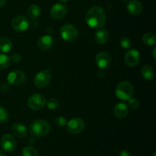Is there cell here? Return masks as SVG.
Listing matches in <instances>:
<instances>
[{
	"label": "cell",
	"mask_w": 156,
	"mask_h": 156,
	"mask_svg": "<svg viewBox=\"0 0 156 156\" xmlns=\"http://www.w3.org/2000/svg\"><path fill=\"white\" fill-rule=\"evenodd\" d=\"M85 21L87 24L92 28H101L106 23L105 11L100 6H93L87 12Z\"/></svg>",
	"instance_id": "cell-1"
},
{
	"label": "cell",
	"mask_w": 156,
	"mask_h": 156,
	"mask_svg": "<svg viewBox=\"0 0 156 156\" xmlns=\"http://www.w3.org/2000/svg\"><path fill=\"white\" fill-rule=\"evenodd\" d=\"M29 130L32 136L42 137L50 132V126L44 120H36L30 125Z\"/></svg>",
	"instance_id": "cell-2"
},
{
	"label": "cell",
	"mask_w": 156,
	"mask_h": 156,
	"mask_svg": "<svg viewBox=\"0 0 156 156\" xmlns=\"http://www.w3.org/2000/svg\"><path fill=\"white\" fill-rule=\"evenodd\" d=\"M133 94V87L129 82H121L116 88V95L122 101H128Z\"/></svg>",
	"instance_id": "cell-3"
},
{
	"label": "cell",
	"mask_w": 156,
	"mask_h": 156,
	"mask_svg": "<svg viewBox=\"0 0 156 156\" xmlns=\"http://www.w3.org/2000/svg\"><path fill=\"white\" fill-rule=\"evenodd\" d=\"M60 35L62 39L66 42H73L79 36V33L74 25L70 24H66L61 27Z\"/></svg>",
	"instance_id": "cell-4"
},
{
	"label": "cell",
	"mask_w": 156,
	"mask_h": 156,
	"mask_svg": "<svg viewBox=\"0 0 156 156\" xmlns=\"http://www.w3.org/2000/svg\"><path fill=\"white\" fill-rule=\"evenodd\" d=\"M45 97L41 94H34L30 95L27 99V105L34 111H39L43 109L46 105Z\"/></svg>",
	"instance_id": "cell-5"
},
{
	"label": "cell",
	"mask_w": 156,
	"mask_h": 156,
	"mask_svg": "<svg viewBox=\"0 0 156 156\" xmlns=\"http://www.w3.org/2000/svg\"><path fill=\"white\" fill-rule=\"evenodd\" d=\"M30 20L24 15H18L12 20V26L16 31H25L30 26Z\"/></svg>",
	"instance_id": "cell-6"
},
{
	"label": "cell",
	"mask_w": 156,
	"mask_h": 156,
	"mask_svg": "<svg viewBox=\"0 0 156 156\" xmlns=\"http://www.w3.org/2000/svg\"><path fill=\"white\" fill-rule=\"evenodd\" d=\"M51 80V75L47 70H43V71L39 72L35 76L34 82L35 85L37 88H42L48 85Z\"/></svg>",
	"instance_id": "cell-7"
},
{
	"label": "cell",
	"mask_w": 156,
	"mask_h": 156,
	"mask_svg": "<svg viewBox=\"0 0 156 156\" xmlns=\"http://www.w3.org/2000/svg\"><path fill=\"white\" fill-rule=\"evenodd\" d=\"M66 125L68 131L73 134L79 133L85 128V122L82 119L79 118V117H75V118L71 119L66 123Z\"/></svg>",
	"instance_id": "cell-8"
},
{
	"label": "cell",
	"mask_w": 156,
	"mask_h": 156,
	"mask_svg": "<svg viewBox=\"0 0 156 156\" xmlns=\"http://www.w3.org/2000/svg\"><path fill=\"white\" fill-rule=\"evenodd\" d=\"M1 146L5 152H12L16 149L17 142L13 136L5 134L1 139Z\"/></svg>",
	"instance_id": "cell-9"
},
{
	"label": "cell",
	"mask_w": 156,
	"mask_h": 156,
	"mask_svg": "<svg viewBox=\"0 0 156 156\" xmlns=\"http://www.w3.org/2000/svg\"><path fill=\"white\" fill-rule=\"evenodd\" d=\"M26 80V76L24 72L21 70H14L11 72L8 76L9 83L13 85H21L24 83Z\"/></svg>",
	"instance_id": "cell-10"
},
{
	"label": "cell",
	"mask_w": 156,
	"mask_h": 156,
	"mask_svg": "<svg viewBox=\"0 0 156 156\" xmlns=\"http://www.w3.org/2000/svg\"><path fill=\"white\" fill-rule=\"evenodd\" d=\"M67 9L64 5L60 3H56L53 5L50 11V16L55 20L62 19L66 15Z\"/></svg>",
	"instance_id": "cell-11"
},
{
	"label": "cell",
	"mask_w": 156,
	"mask_h": 156,
	"mask_svg": "<svg viewBox=\"0 0 156 156\" xmlns=\"http://www.w3.org/2000/svg\"><path fill=\"white\" fill-rule=\"evenodd\" d=\"M140 61V54L138 50L132 49L127 51L125 55V62L127 66L131 67L138 65Z\"/></svg>",
	"instance_id": "cell-12"
},
{
	"label": "cell",
	"mask_w": 156,
	"mask_h": 156,
	"mask_svg": "<svg viewBox=\"0 0 156 156\" xmlns=\"http://www.w3.org/2000/svg\"><path fill=\"white\" fill-rule=\"evenodd\" d=\"M95 62L98 66L101 69H106L109 68L111 64V56L105 52L98 53L95 57Z\"/></svg>",
	"instance_id": "cell-13"
},
{
	"label": "cell",
	"mask_w": 156,
	"mask_h": 156,
	"mask_svg": "<svg viewBox=\"0 0 156 156\" xmlns=\"http://www.w3.org/2000/svg\"><path fill=\"white\" fill-rule=\"evenodd\" d=\"M54 44V40L50 35H44L37 41V46L41 50H47L52 48Z\"/></svg>",
	"instance_id": "cell-14"
},
{
	"label": "cell",
	"mask_w": 156,
	"mask_h": 156,
	"mask_svg": "<svg viewBox=\"0 0 156 156\" xmlns=\"http://www.w3.org/2000/svg\"><path fill=\"white\" fill-rule=\"evenodd\" d=\"M12 133L15 136L24 139L27 136V129L24 125L21 123H15L12 126Z\"/></svg>",
	"instance_id": "cell-15"
},
{
	"label": "cell",
	"mask_w": 156,
	"mask_h": 156,
	"mask_svg": "<svg viewBox=\"0 0 156 156\" xmlns=\"http://www.w3.org/2000/svg\"><path fill=\"white\" fill-rule=\"evenodd\" d=\"M127 11L129 12V14L133 15H139L143 12V5L138 0H132L128 3L127 6H126Z\"/></svg>",
	"instance_id": "cell-16"
},
{
	"label": "cell",
	"mask_w": 156,
	"mask_h": 156,
	"mask_svg": "<svg viewBox=\"0 0 156 156\" xmlns=\"http://www.w3.org/2000/svg\"><path fill=\"white\" fill-rule=\"evenodd\" d=\"M128 112L129 110L126 104L119 103L114 108V114L117 118H123L127 116Z\"/></svg>",
	"instance_id": "cell-17"
},
{
	"label": "cell",
	"mask_w": 156,
	"mask_h": 156,
	"mask_svg": "<svg viewBox=\"0 0 156 156\" xmlns=\"http://www.w3.org/2000/svg\"><path fill=\"white\" fill-rule=\"evenodd\" d=\"M109 33L105 29H99L94 35L95 41L99 44H105L109 41Z\"/></svg>",
	"instance_id": "cell-18"
},
{
	"label": "cell",
	"mask_w": 156,
	"mask_h": 156,
	"mask_svg": "<svg viewBox=\"0 0 156 156\" xmlns=\"http://www.w3.org/2000/svg\"><path fill=\"white\" fill-rule=\"evenodd\" d=\"M141 74L143 79L147 81H152L155 77L153 68L149 65H146L142 68Z\"/></svg>",
	"instance_id": "cell-19"
},
{
	"label": "cell",
	"mask_w": 156,
	"mask_h": 156,
	"mask_svg": "<svg viewBox=\"0 0 156 156\" xmlns=\"http://www.w3.org/2000/svg\"><path fill=\"white\" fill-rule=\"evenodd\" d=\"M41 14V8L37 5H31L27 9V15L31 19L35 20L40 17Z\"/></svg>",
	"instance_id": "cell-20"
},
{
	"label": "cell",
	"mask_w": 156,
	"mask_h": 156,
	"mask_svg": "<svg viewBox=\"0 0 156 156\" xmlns=\"http://www.w3.org/2000/svg\"><path fill=\"white\" fill-rule=\"evenodd\" d=\"M12 42L10 39L7 37L0 38V52L8 53L12 50Z\"/></svg>",
	"instance_id": "cell-21"
},
{
	"label": "cell",
	"mask_w": 156,
	"mask_h": 156,
	"mask_svg": "<svg viewBox=\"0 0 156 156\" xmlns=\"http://www.w3.org/2000/svg\"><path fill=\"white\" fill-rule=\"evenodd\" d=\"M143 41L146 45L153 46L156 43L155 36L152 33H146L143 35Z\"/></svg>",
	"instance_id": "cell-22"
},
{
	"label": "cell",
	"mask_w": 156,
	"mask_h": 156,
	"mask_svg": "<svg viewBox=\"0 0 156 156\" xmlns=\"http://www.w3.org/2000/svg\"><path fill=\"white\" fill-rule=\"evenodd\" d=\"M11 58L7 55L0 54V70L5 69L10 66Z\"/></svg>",
	"instance_id": "cell-23"
},
{
	"label": "cell",
	"mask_w": 156,
	"mask_h": 156,
	"mask_svg": "<svg viewBox=\"0 0 156 156\" xmlns=\"http://www.w3.org/2000/svg\"><path fill=\"white\" fill-rule=\"evenodd\" d=\"M21 155L22 156H38V152L34 147L26 146L22 149Z\"/></svg>",
	"instance_id": "cell-24"
},
{
	"label": "cell",
	"mask_w": 156,
	"mask_h": 156,
	"mask_svg": "<svg viewBox=\"0 0 156 156\" xmlns=\"http://www.w3.org/2000/svg\"><path fill=\"white\" fill-rule=\"evenodd\" d=\"M9 119V114L7 109L3 107H0V123H7Z\"/></svg>",
	"instance_id": "cell-25"
},
{
	"label": "cell",
	"mask_w": 156,
	"mask_h": 156,
	"mask_svg": "<svg viewBox=\"0 0 156 156\" xmlns=\"http://www.w3.org/2000/svg\"><path fill=\"white\" fill-rule=\"evenodd\" d=\"M47 108L50 110H56L59 108V103L56 98H50L46 102Z\"/></svg>",
	"instance_id": "cell-26"
},
{
	"label": "cell",
	"mask_w": 156,
	"mask_h": 156,
	"mask_svg": "<svg viewBox=\"0 0 156 156\" xmlns=\"http://www.w3.org/2000/svg\"><path fill=\"white\" fill-rule=\"evenodd\" d=\"M120 44L121 45V47L124 49H128L131 47L132 45V43H131L130 39L129 37L126 36H123L120 38Z\"/></svg>",
	"instance_id": "cell-27"
},
{
	"label": "cell",
	"mask_w": 156,
	"mask_h": 156,
	"mask_svg": "<svg viewBox=\"0 0 156 156\" xmlns=\"http://www.w3.org/2000/svg\"><path fill=\"white\" fill-rule=\"evenodd\" d=\"M54 123L56 126H58V127H63L64 126L66 125L67 122L66 118H64L63 117H57L55 119Z\"/></svg>",
	"instance_id": "cell-28"
},
{
	"label": "cell",
	"mask_w": 156,
	"mask_h": 156,
	"mask_svg": "<svg viewBox=\"0 0 156 156\" xmlns=\"http://www.w3.org/2000/svg\"><path fill=\"white\" fill-rule=\"evenodd\" d=\"M128 101H129V108H132L133 110L138 109L139 107H140V101L136 98H130Z\"/></svg>",
	"instance_id": "cell-29"
},
{
	"label": "cell",
	"mask_w": 156,
	"mask_h": 156,
	"mask_svg": "<svg viewBox=\"0 0 156 156\" xmlns=\"http://www.w3.org/2000/svg\"><path fill=\"white\" fill-rule=\"evenodd\" d=\"M21 59V56L18 53H16V54L12 55V57H11V61H13L15 62H20Z\"/></svg>",
	"instance_id": "cell-30"
},
{
	"label": "cell",
	"mask_w": 156,
	"mask_h": 156,
	"mask_svg": "<svg viewBox=\"0 0 156 156\" xmlns=\"http://www.w3.org/2000/svg\"><path fill=\"white\" fill-rule=\"evenodd\" d=\"M10 89V85H9V83H2L1 85V90L3 92H5V91H8Z\"/></svg>",
	"instance_id": "cell-31"
},
{
	"label": "cell",
	"mask_w": 156,
	"mask_h": 156,
	"mask_svg": "<svg viewBox=\"0 0 156 156\" xmlns=\"http://www.w3.org/2000/svg\"><path fill=\"white\" fill-rule=\"evenodd\" d=\"M120 156H131V153L128 150H122L120 153Z\"/></svg>",
	"instance_id": "cell-32"
},
{
	"label": "cell",
	"mask_w": 156,
	"mask_h": 156,
	"mask_svg": "<svg viewBox=\"0 0 156 156\" xmlns=\"http://www.w3.org/2000/svg\"><path fill=\"white\" fill-rule=\"evenodd\" d=\"M6 0H0V7H2L5 5Z\"/></svg>",
	"instance_id": "cell-33"
},
{
	"label": "cell",
	"mask_w": 156,
	"mask_h": 156,
	"mask_svg": "<svg viewBox=\"0 0 156 156\" xmlns=\"http://www.w3.org/2000/svg\"><path fill=\"white\" fill-rule=\"evenodd\" d=\"M152 56H153V59H155V48H154L152 50Z\"/></svg>",
	"instance_id": "cell-34"
},
{
	"label": "cell",
	"mask_w": 156,
	"mask_h": 156,
	"mask_svg": "<svg viewBox=\"0 0 156 156\" xmlns=\"http://www.w3.org/2000/svg\"><path fill=\"white\" fill-rule=\"evenodd\" d=\"M0 156H6V155H5V154L2 152V151L0 150Z\"/></svg>",
	"instance_id": "cell-35"
},
{
	"label": "cell",
	"mask_w": 156,
	"mask_h": 156,
	"mask_svg": "<svg viewBox=\"0 0 156 156\" xmlns=\"http://www.w3.org/2000/svg\"><path fill=\"white\" fill-rule=\"evenodd\" d=\"M60 1L62 2H69V0H60Z\"/></svg>",
	"instance_id": "cell-36"
},
{
	"label": "cell",
	"mask_w": 156,
	"mask_h": 156,
	"mask_svg": "<svg viewBox=\"0 0 156 156\" xmlns=\"http://www.w3.org/2000/svg\"><path fill=\"white\" fill-rule=\"evenodd\" d=\"M152 156H156V153H155V152H154L153 155H152Z\"/></svg>",
	"instance_id": "cell-37"
},
{
	"label": "cell",
	"mask_w": 156,
	"mask_h": 156,
	"mask_svg": "<svg viewBox=\"0 0 156 156\" xmlns=\"http://www.w3.org/2000/svg\"><path fill=\"white\" fill-rule=\"evenodd\" d=\"M123 2H127L128 0H123Z\"/></svg>",
	"instance_id": "cell-38"
}]
</instances>
